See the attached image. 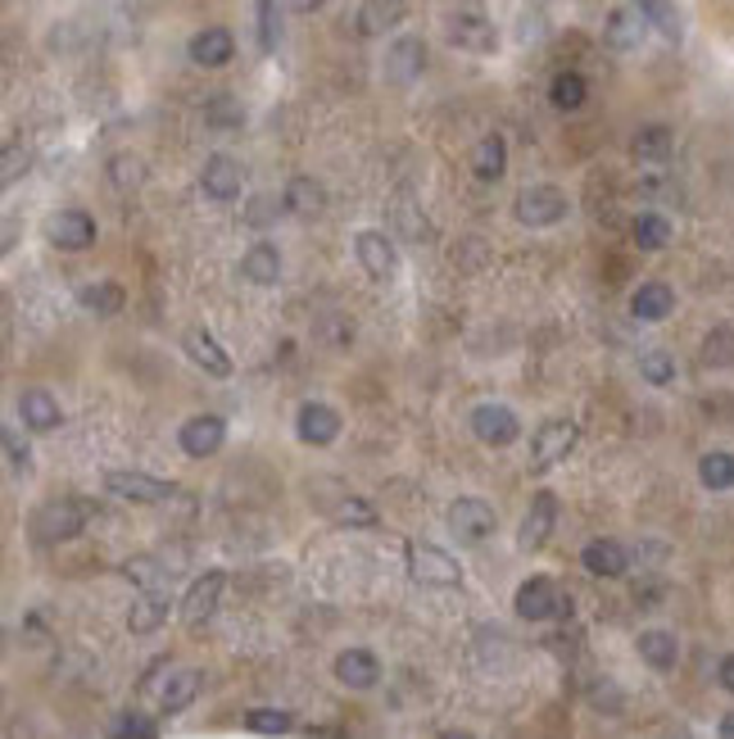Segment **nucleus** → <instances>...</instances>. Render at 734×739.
<instances>
[{
	"mask_svg": "<svg viewBox=\"0 0 734 739\" xmlns=\"http://www.w3.org/2000/svg\"><path fill=\"white\" fill-rule=\"evenodd\" d=\"M87 517H91L87 499L64 495V499H46L42 508H36L27 531H32L36 544H64V540H78L87 531Z\"/></svg>",
	"mask_w": 734,
	"mask_h": 739,
	"instance_id": "obj_1",
	"label": "nucleus"
},
{
	"mask_svg": "<svg viewBox=\"0 0 734 739\" xmlns=\"http://www.w3.org/2000/svg\"><path fill=\"white\" fill-rule=\"evenodd\" d=\"M403 563H409V576L418 585H435V589H454L463 581V567L458 559H449L440 544H426V540H409L403 544Z\"/></svg>",
	"mask_w": 734,
	"mask_h": 739,
	"instance_id": "obj_2",
	"label": "nucleus"
},
{
	"mask_svg": "<svg viewBox=\"0 0 734 739\" xmlns=\"http://www.w3.org/2000/svg\"><path fill=\"white\" fill-rule=\"evenodd\" d=\"M567 196L558 187H548V181H535V187H522L518 200H512V213H518V223L540 232V228H558L567 218Z\"/></svg>",
	"mask_w": 734,
	"mask_h": 739,
	"instance_id": "obj_3",
	"label": "nucleus"
},
{
	"mask_svg": "<svg viewBox=\"0 0 734 739\" xmlns=\"http://www.w3.org/2000/svg\"><path fill=\"white\" fill-rule=\"evenodd\" d=\"M223 589H227V572H223V567L200 572V576L187 585L181 604H177L181 626H187V631H204V621L218 613V604H223Z\"/></svg>",
	"mask_w": 734,
	"mask_h": 739,
	"instance_id": "obj_4",
	"label": "nucleus"
},
{
	"mask_svg": "<svg viewBox=\"0 0 734 739\" xmlns=\"http://www.w3.org/2000/svg\"><path fill=\"white\" fill-rule=\"evenodd\" d=\"M576 440H580L576 418H548V422H540L535 435H531V472H548V467L567 463V454L576 450Z\"/></svg>",
	"mask_w": 734,
	"mask_h": 739,
	"instance_id": "obj_5",
	"label": "nucleus"
},
{
	"mask_svg": "<svg viewBox=\"0 0 734 739\" xmlns=\"http://www.w3.org/2000/svg\"><path fill=\"white\" fill-rule=\"evenodd\" d=\"M512 608L526 621H548V617H571V595L548 581V576H531L518 585V595H512Z\"/></svg>",
	"mask_w": 734,
	"mask_h": 739,
	"instance_id": "obj_6",
	"label": "nucleus"
},
{
	"mask_svg": "<svg viewBox=\"0 0 734 739\" xmlns=\"http://www.w3.org/2000/svg\"><path fill=\"white\" fill-rule=\"evenodd\" d=\"M467 427L490 450H508V445H518V440H522V418L512 413L508 404H476Z\"/></svg>",
	"mask_w": 734,
	"mask_h": 739,
	"instance_id": "obj_7",
	"label": "nucleus"
},
{
	"mask_svg": "<svg viewBox=\"0 0 734 739\" xmlns=\"http://www.w3.org/2000/svg\"><path fill=\"white\" fill-rule=\"evenodd\" d=\"M445 522H449V531H454V540H458V544H481V540H490V536H494L499 512H494L486 499L463 495V499H454V504H449Z\"/></svg>",
	"mask_w": 734,
	"mask_h": 739,
	"instance_id": "obj_8",
	"label": "nucleus"
},
{
	"mask_svg": "<svg viewBox=\"0 0 734 739\" xmlns=\"http://www.w3.org/2000/svg\"><path fill=\"white\" fill-rule=\"evenodd\" d=\"M354 258H358V268L372 277V282H394V273H399V250H394V241L386 236V232H377V228H363V232H354Z\"/></svg>",
	"mask_w": 734,
	"mask_h": 739,
	"instance_id": "obj_9",
	"label": "nucleus"
},
{
	"mask_svg": "<svg viewBox=\"0 0 734 739\" xmlns=\"http://www.w3.org/2000/svg\"><path fill=\"white\" fill-rule=\"evenodd\" d=\"M42 236L55 250H68V254L91 250L96 245V218L87 209H59V213H51L46 223H42Z\"/></svg>",
	"mask_w": 734,
	"mask_h": 739,
	"instance_id": "obj_10",
	"label": "nucleus"
},
{
	"mask_svg": "<svg viewBox=\"0 0 734 739\" xmlns=\"http://www.w3.org/2000/svg\"><path fill=\"white\" fill-rule=\"evenodd\" d=\"M104 490L123 499V504H168L177 499L173 482H159V476H145V472H104Z\"/></svg>",
	"mask_w": 734,
	"mask_h": 739,
	"instance_id": "obj_11",
	"label": "nucleus"
},
{
	"mask_svg": "<svg viewBox=\"0 0 734 739\" xmlns=\"http://www.w3.org/2000/svg\"><path fill=\"white\" fill-rule=\"evenodd\" d=\"M241 187H245L241 159L227 155V151H213V155L204 159V168H200V191H204L209 200H218V205H232V200L241 196Z\"/></svg>",
	"mask_w": 734,
	"mask_h": 739,
	"instance_id": "obj_12",
	"label": "nucleus"
},
{
	"mask_svg": "<svg viewBox=\"0 0 734 739\" xmlns=\"http://www.w3.org/2000/svg\"><path fill=\"white\" fill-rule=\"evenodd\" d=\"M554 527H558V495L554 490H535L522 527H518V549L522 553H540L548 544V536H554Z\"/></svg>",
	"mask_w": 734,
	"mask_h": 739,
	"instance_id": "obj_13",
	"label": "nucleus"
},
{
	"mask_svg": "<svg viewBox=\"0 0 734 739\" xmlns=\"http://www.w3.org/2000/svg\"><path fill=\"white\" fill-rule=\"evenodd\" d=\"M181 350H187V359L200 367L204 377H218V382H227L232 373H236V363H232V354L218 345V337L209 327H191L187 337H181Z\"/></svg>",
	"mask_w": 734,
	"mask_h": 739,
	"instance_id": "obj_14",
	"label": "nucleus"
},
{
	"mask_svg": "<svg viewBox=\"0 0 734 739\" xmlns=\"http://www.w3.org/2000/svg\"><path fill=\"white\" fill-rule=\"evenodd\" d=\"M341 427H345V422H341V413L332 409V404H322V399L300 404V413H296V435L304 440V445H313V450L336 445Z\"/></svg>",
	"mask_w": 734,
	"mask_h": 739,
	"instance_id": "obj_15",
	"label": "nucleus"
},
{
	"mask_svg": "<svg viewBox=\"0 0 734 739\" xmlns=\"http://www.w3.org/2000/svg\"><path fill=\"white\" fill-rule=\"evenodd\" d=\"M177 440H181V450H187L191 459H209V454H218L227 445V422L218 413H196V418L181 422Z\"/></svg>",
	"mask_w": 734,
	"mask_h": 739,
	"instance_id": "obj_16",
	"label": "nucleus"
},
{
	"mask_svg": "<svg viewBox=\"0 0 734 739\" xmlns=\"http://www.w3.org/2000/svg\"><path fill=\"white\" fill-rule=\"evenodd\" d=\"M445 36L458 46V51H471V55H490L499 46V32L490 19L481 14H449L445 19Z\"/></svg>",
	"mask_w": 734,
	"mask_h": 739,
	"instance_id": "obj_17",
	"label": "nucleus"
},
{
	"mask_svg": "<svg viewBox=\"0 0 734 739\" xmlns=\"http://www.w3.org/2000/svg\"><path fill=\"white\" fill-rule=\"evenodd\" d=\"M19 418H23L27 431L46 435V431H55V427L64 422V409H59V399H55L51 390L27 386V390H19Z\"/></svg>",
	"mask_w": 734,
	"mask_h": 739,
	"instance_id": "obj_18",
	"label": "nucleus"
},
{
	"mask_svg": "<svg viewBox=\"0 0 734 739\" xmlns=\"http://www.w3.org/2000/svg\"><path fill=\"white\" fill-rule=\"evenodd\" d=\"M332 672L345 690H372L381 681V658L372 649H345V653H336Z\"/></svg>",
	"mask_w": 734,
	"mask_h": 739,
	"instance_id": "obj_19",
	"label": "nucleus"
},
{
	"mask_svg": "<svg viewBox=\"0 0 734 739\" xmlns=\"http://www.w3.org/2000/svg\"><path fill=\"white\" fill-rule=\"evenodd\" d=\"M168 613H173V595H168L164 585L141 589V599H136L132 613H127V631H132V636H155L159 626L168 621Z\"/></svg>",
	"mask_w": 734,
	"mask_h": 739,
	"instance_id": "obj_20",
	"label": "nucleus"
},
{
	"mask_svg": "<svg viewBox=\"0 0 734 739\" xmlns=\"http://www.w3.org/2000/svg\"><path fill=\"white\" fill-rule=\"evenodd\" d=\"M580 567L590 572V576L616 581V576H626V567H631V553L621 549L616 540H590V544L580 549Z\"/></svg>",
	"mask_w": 734,
	"mask_h": 739,
	"instance_id": "obj_21",
	"label": "nucleus"
},
{
	"mask_svg": "<svg viewBox=\"0 0 734 739\" xmlns=\"http://www.w3.org/2000/svg\"><path fill=\"white\" fill-rule=\"evenodd\" d=\"M187 55H191V64H200V68H223V64H232V55H236V36H232L227 27H204V32L191 36Z\"/></svg>",
	"mask_w": 734,
	"mask_h": 739,
	"instance_id": "obj_22",
	"label": "nucleus"
},
{
	"mask_svg": "<svg viewBox=\"0 0 734 739\" xmlns=\"http://www.w3.org/2000/svg\"><path fill=\"white\" fill-rule=\"evenodd\" d=\"M241 277L249 286H277L281 282V250L273 241H254L241 254Z\"/></svg>",
	"mask_w": 734,
	"mask_h": 739,
	"instance_id": "obj_23",
	"label": "nucleus"
},
{
	"mask_svg": "<svg viewBox=\"0 0 734 739\" xmlns=\"http://www.w3.org/2000/svg\"><path fill=\"white\" fill-rule=\"evenodd\" d=\"M422 68H426V46L418 42V36H399V42L386 51V78L399 82V87L422 78Z\"/></svg>",
	"mask_w": 734,
	"mask_h": 739,
	"instance_id": "obj_24",
	"label": "nucleus"
},
{
	"mask_svg": "<svg viewBox=\"0 0 734 739\" xmlns=\"http://www.w3.org/2000/svg\"><path fill=\"white\" fill-rule=\"evenodd\" d=\"M640 658L648 662L653 672H676V662H680V640L676 631H663V626H648V631H640Z\"/></svg>",
	"mask_w": 734,
	"mask_h": 739,
	"instance_id": "obj_25",
	"label": "nucleus"
},
{
	"mask_svg": "<svg viewBox=\"0 0 734 739\" xmlns=\"http://www.w3.org/2000/svg\"><path fill=\"white\" fill-rule=\"evenodd\" d=\"M671 309H676V290L667 282H644L631 295V318H640V322H667Z\"/></svg>",
	"mask_w": 734,
	"mask_h": 739,
	"instance_id": "obj_26",
	"label": "nucleus"
},
{
	"mask_svg": "<svg viewBox=\"0 0 734 739\" xmlns=\"http://www.w3.org/2000/svg\"><path fill=\"white\" fill-rule=\"evenodd\" d=\"M644 32H648V19L640 14V5H635V10H631V5L612 10V14H608V27H603V36H608L612 51H640Z\"/></svg>",
	"mask_w": 734,
	"mask_h": 739,
	"instance_id": "obj_27",
	"label": "nucleus"
},
{
	"mask_svg": "<svg viewBox=\"0 0 734 739\" xmlns=\"http://www.w3.org/2000/svg\"><path fill=\"white\" fill-rule=\"evenodd\" d=\"M281 209H290L296 218H318L326 209V191H322V181L313 177H290L286 181V191H281Z\"/></svg>",
	"mask_w": 734,
	"mask_h": 739,
	"instance_id": "obj_28",
	"label": "nucleus"
},
{
	"mask_svg": "<svg viewBox=\"0 0 734 739\" xmlns=\"http://www.w3.org/2000/svg\"><path fill=\"white\" fill-rule=\"evenodd\" d=\"M403 14H409V5H403V0H363L354 23H358L363 36H386L390 27L403 23Z\"/></svg>",
	"mask_w": 734,
	"mask_h": 739,
	"instance_id": "obj_29",
	"label": "nucleus"
},
{
	"mask_svg": "<svg viewBox=\"0 0 734 739\" xmlns=\"http://www.w3.org/2000/svg\"><path fill=\"white\" fill-rule=\"evenodd\" d=\"M200 685H204V676H200V672H191V668L173 672V676H168V685L159 690V713H164V717H177V713H187V708L196 704Z\"/></svg>",
	"mask_w": 734,
	"mask_h": 739,
	"instance_id": "obj_30",
	"label": "nucleus"
},
{
	"mask_svg": "<svg viewBox=\"0 0 734 739\" xmlns=\"http://www.w3.org/2000/svg\"><path fill=\"white\" fill-rule=\"evenodd\" d=\"M471 173H476V181H499V177L508 173V141H503L499 132H490V136L476 141Z\"/></svg>",
	"mask_w": 734,
	"mask_h": 739,
	"instance_id": "obj_31",
	"label": "nucleus"
},
{
	"mask_svg": "<svg viewBox=\"0 0 734 739\" xmlns=\"http://www.w3.org/2000/svg\"><path fill=\"white\" fill-rule=\"evenodd\" d=\"M671 151H676V136H671V128H663V123L640 128L635 141H631V155H635L640 164H667Z\"/></svg>",
	"mask_w": 734,
	"mask_h": 739,
	"instance_id": "obj_32",
	"label": "nucleus"
},
{
	"mask_svg": "<svg viewBox=\"0 0 734 739\" xmlns=\"http://www.w3.org/2000/svg\"><path fill=\"white\" fill-rule=\"evenodd\" d=\"M78 305H82L87 313H96V318H114V313L127 305V295H123L119 282H96V286H82V290H78Z\"/></svg>",
	"mask_w": 734,
	"mask_h": 739,
	"instance_id": "obj_33",
	"label": "nucleus"
},
{
	"mask_svg": "<svg viewBox=\"0 0 734 739\" xmlns=\"http://www.w3.org/2000/svg\"><path fill=\"white\" fill-rule=\"evenodd\" d=\"M322 508H326V517H336L341 527H377V508L354 490H341L336 504H322Z\"/></svg>",
	"mask_w": 734,
	"mask_h": 739,
	"instance_id": "obj_34",
	"label": "nucleus"
},
{
	"mask_svg": "<svg viewBox=\"0 0 734 739\" xmlns=\"http://www.w3.org/2000/svg\"><path fill=\"white\" fill-rule=\"evenodd\" d=\"M585 100H590V82H585L580 73H558V78L548 82V104L563 109V114H576Z\"/></svg>",
	"mask_w": 734,
	"mask_h": 739,
	"instance_id": "obj_35",
	"label": "nucleus"
},
{
	"mask_svg": "<svg viewBox=\"0 0 734 739\" xmlns=\"http://www.w3.org/2000/svg\"><path fill=\"white\" fill-rule=\"evenodd\" d=\"M631 236H635V245H640L644 254H657V250L671 245V223H667L663 213H640L635 228H631Z\"/></svg>",
	"mask_w": 734,
	"mask_h": 739,
	"instance_id": "obj_36",
	"label": "nucleus"
},
{
	"mask_svg": "<svg viewBox=\"0 0 734 739\" xmlns=\"http://www.w3.org/2000/svg\"><path fill=\"white\" fill-rule=\"evenodd\" d=\"M640 14L648 19V27H657L667 36V42H680L685 27H680V10H676V0H635Z\"/></svg>",
	"mask_w": 734,
	"mask_h": 739,
	"instance_id": "obj_37",
	"label": "nucleus"
},
{
	"mask_svg": "<svg viewBox=\"0 0 734 739\" xmlns=\"http://www.w3.org/2000/svg\"><path fill=\"white\" fill-rule=\"evenodd\" d=\"M699 482L708 490H734V454L730 450H712L699 459Z\"/></svg>",
	"mask_w": 734,
	"mask_h": 739,
	"instance_id": "obj_38",
	"label": "nucleus"
},
{
	"mask_svg": "<svg viewBox=\"0 0 734 739\" xmlns=\"http://www.w3.org/2000/svg\"><path fill=\"white\" fill-rule=\"evenodd\" d=\"M241 721L254 735H290L296 730V713H286V708H249Z\"/></svg>",
	"mask_w": 734,
	"mask_h": 739,
	"instance_id": "obj_39",
	"label": "nucleus"
},
{
	"mask_svg": "<svg viewBox=\"0 0 734 739\" xmlns=\"http://www.w3.org/2000/svg\"><path fill=\"white\" fill-rule=\"evenodd\" d=\"M145 181V164L136 155H114L109 159V187L114 191H136Z\"/></svg>",
	"mask_w": 734,
	"mask_h": 739,
	"instance_id": "obj_40",
	"label": "nucleus"
},
{
	"mask_svg": "<svg viewBox=\"0 0 734 739\" xmlns=\"http://www.w3.org/2000/svg\"><path fill=\"white\" fill-rule=\"evenodd\" d=\"M204 123L209 128H241L245 123V109H241V100L236 96H213L209 104H204Z\"/></svg>",
	"mask_w": 734,
	"mask_h": 739,
	"instance_id": "obj_41",
	"label": "nucleus"
},
{
	"mask_svg": "<svg viewBox=\"0 0 734 739\" xmlns=\"http://www.w3.org/2000/svg\"><path fill=\"white\" fill-rule=\"evenodd\" d=\"M640 377H644L648 386H671V382H676V359H671L667 350H648V354L640 359Z\"/></svg>",
	"mask_w": 734,
	"mask_h": 739,
	"instance_id": "obj_42",
	"label": "nucleus"
},
{
	"mask_svg": "<svg viewBox=\"0 0 734 739\" xmlns=\"http://www.w3.org/2000/svg\"><path fill=\"white\" fill-rule=\"evenodd\" d=\"M254 10H259V51L273 55L277 51V36H281V23H277V0H254Z\"/></svg>",
	"mask_w": 734,
	"mask_h": 739,
	"instance_id": "obj_43",
	"label": "nucleus"
},
{
	"mask_svg": "<svg viewBox=\"0 0 734 739\" xmlns=\"http://www.w3.org/2000/svg\"><path fill=\"white\" fill-rule=\"evenodd\" d=\"M27 164H32V155L23 151L19 141H10V145H5V159H0V181H5V187H14V181L27 173Z\"/></svg>",
	"mask_w": 734,
	"mask_h": 739,
	"instance_id": "obj_44",
	"label": "nucleus"
},
{
	"mask_svg": "<svg viewBox=\"0 0 734 739\" xmlns=\"http://www.w3.org/2000/svg\"><path fill=\"white\" fill-rule=\"evenodd\" d=\"M703 363H708V367L734 363V337H730V331H712L708 345H703Z\"/></svg>",
	"mask_w": 734,
	"mask_h": 739,
	"instance_id": "obj_45",
	"label": "nucleus"
},
{
	"mask_svg": "<svg viewBox=\"0 0 734 739\" xmlns=\"http://www.w3.org/2000/svg\"><path fill=\"white\" fill-rule=\"evenodd\" d=\"M5 459H10V467H14L19 476H27V467H32V450H27V440H23L14 427H5Z\"/></svg>",
	"mask_w": 734,
	"mask_h": 739,
	"instance_id": "obj_46",
	"label": "nucleus"
},
{
	"mask_svg": "<svg viewBox=\"0 0 734 739\" xmlns=\"http://www.w3.org/2000/svg\"><path fill=\"white\" fill-rule=\"evenodd\" d=\"M114 735H136V739H155L159 735V721H151L145 713H123L114 721Z\"/></svg>",
	"mask_w": 734,
	"mask_h": 739,
	"instance_id": "obj_47",
	"label": "nucleus"
},
{
	"mask_svg": "<svg viewBox=\"0 0 734 739\" xmlns=\"http://www.w3.org/2000/svg\"><path fill=\"white\" fill-rule=\"evenodd\" d=\"M123 576L136 581L141 589H151V585H159V563H155V559H127V563H123Z\"/></svg>",
	"mask_w": 734,
	"mask_h": 739,
	"instance_id": "obj_48",
	"label": "nucleus"
},
{
	"mask_svg": "<svg viewBox=\"0 0 734 739\" xmlns=\"http://www.w3.org/2000/svg\"><path fill=\"white\" fill-rule=\"evenodd\" d=\"M273 205H281V200H273V196H259V200H254V205H249V213H245V223H254V228H259V223H268V218L277 213Z\"/></svg>",
	"mask_w": 734,
	"mask_h": 739,
	"instance_id": "obj_49",
	"label": "nucleus"
},
{
	"mask_svg": "<svg viewBox=\"0 0 734 739\" xmlns=\"http://www.w3.org/2000/svg\"><path fill=\"white\" fill-rule=\"evenodd\" d=\"M716 681H721V690H730V694H734V653H725V658H721Z\"/></svg>",
	"mask_w": 734,
	"mask_h": 739,
	"instance_id": "obj_50",
	"label": "nucleus"
},
{
	"mask_svg": "<svg viewBox=\"0 0 734 739\" xmlns=\"http://www.w3.org/2000/svg\"><path fill=\"white\" fill-rule=\"evenodd\" d=\"M286 5L296 10V14H313V10H322V5H326V0H286Z\"/></svg>",
	"mask_w": 734,
	"mask_h": 739,
	"instance_id": "obj_51",
	"label": "nucleus"
},
{
	"mask_svg": "<svg viewBox=\"0 0 734 739\" xmlns=\"http://www.w3.org/2000/svg\"><path fill=\"white\" fill-rule=\"evenodd\" d=\"M721 735H725V739H734V713H730V717H721Z\"/></svg>",
	"mask_w": 734,
	"mask_h": 739,
	"instance_id": "obj_52",
	"label": "nucleus"
}]
</instances>
